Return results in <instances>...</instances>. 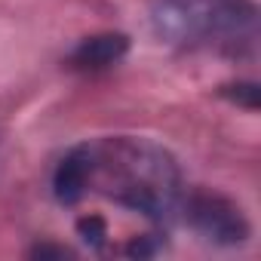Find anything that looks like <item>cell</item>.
Wrapping results in <instances>:
<instances>
[{
	"label": "cell",
	"mask_w": 261,
	"mask_h": 261,
	"mask_svg": "<svg viewBox=\"0 0 261 261\" xmlns=\"http://www.w3.org/2000/svg\"><path fill=\"white\" fill-rule=\"evenodd\" d=\"M89 188L95 185V191L114 203L142 212L151 221H172L175 212H181V169L163 145L117 136L89 145Z\"/></svg>",
	"instance_id": "cell-1"
},
{
	"label": "cell",
	"mask_w": 261,
	"mask_h": 261,
	"mask_svg": "<svg viewBox=\"0 0 261 261\" xmlns=\"http://www.w3.org/2000/svg\"><path fill=\"white\" fill-rule=\"evenodd\" d=\"M151 28L169 46H215L249 53L258 40L252 0H154Z\"/></svg>",
	"instance_id": "cell-2"
},
{
	"label": "cell",
	"mask_w": 261,
	"mask_h": 261,
	"mask_svg": "<svg viewBox=\"0 0 261 261\" xmlns=\"http://www.w3.org/2000/svg\"><path fill=\"white\" fill-rule=\"evenodd\" d=\"M181 212H185V221L203 240H209L215 246H240L252 233L249 218L243 215V209L233 200L221 197V194L197 191V194L181 200Z\"/></svg>",
	"instance_id": "cell-3"
},
{
	"label": "cell",
	"mask_w": 261,
	"mask_h": 261,
	"mask_svg": "<svg viewBox=\"0 0 261 261\" xmlns=\"http://www.w3.org/2000/svg\"><path fill=\"white\" fill-rule=\"evenodd\" d=\"M89 172H92V160H89V145H80L74 151L65 154V160L56 166L53 175V194L62 206H74L83 200V194L89 191Z\"/></svg>",
	"instance_id": "cell-4"
},
{
	"label": "cell",
	"mask_w": 261,
	"mask_h": 261,
	"mask_svg": "<svg viewBox=\"0 0 261 261\" xmlns=\"http://www.w3.org/2000/svg\"><path fill=\"white\" fill-rule=\"evenodd\" d=\"M126 53H129V37L108 31V34H95V37L80 40L77 49L68 56V62L77 71H101V68L123 62Z\"/></svg>",
	"instance_id": "cell-5"
},
{
	"label": "cell",
	"mask_w": 261,
	"mask_h": 261,
	"mask_svg": "<svg viewBox=\"0 0 261 261\" xmlns=\"http://www.w3.org/2000/svg\"><path fill=\"white\" fill-rule=\"evenodd\" d=\"M77 230H80V237H83L89 246H101L105 237H108V227H105V221H101L98 215L80 218V221H77Z\"/></svg>",
	"instance_id": "cell-6"
},
{
	"label": "cell",
	"mask_w": 261,
	"mask_h": 261,
	"mask_svg": "<svg viewBox=\"0 0 261 261\" xmlns=\"http://www.w3.org/2000/svg\"><path fill=\"white\" fill-rule=\"evenodd\" d=\"M258 83H237V86H224V95H230L237 105H243V108H249V111H255L258 108Z\"/></svg>",
	"instance_id": "cell-7"
},
{
	"label": "cell",
	"mask_w": 261,
	"mask_h": 261,
	"mask_svg": "<svg viewBox=\"0 0 261 261\" xmlns=\"http://www.w3.org/2000/svg\"><path fill=\"white\" fill-rule=\"evenodd\" d=\"M31 255H40V258H43V255H56V258H65V255H71V252H68V249H62V246H37Z\"/></svg>",
	"instance_id": "cell-8"
}]
</instances>
